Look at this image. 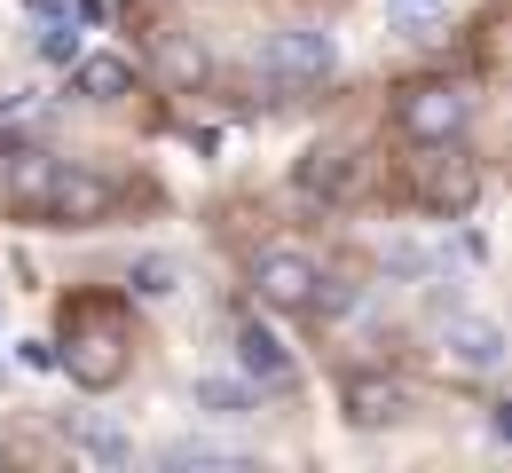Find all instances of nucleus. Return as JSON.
Segmentation results:
<instances>
[{
    "label": "nucleus",
    "instance_id": "nucleus-15",
    "mask_svg": "<svg viewBox=\"0 0 512 473\" xmlns=\"http://www.w3.org/2000/svg\"><path fill=\"white\" fill-rule=\"evenodd\" d=\"M174 284H182V276H174V261H166V253H142V261H134V276H127L134 300H174Z\"/></svg>",
    "mask_w": 512,
    "mask_h": 473
},
{
    "label": "nucleus",
    "instance_id": "nucleus-6",
    "mask_svg": "<svg viewBox=\"0 0 512 473\" xmlns=\"http://www.w3.org/2000/svg\"><path fill=\"white\" fill-rule=\"evenodd\" d=\"M449 363H465V371H505V332H497L489 316H473V308H449Z\"/></svg>",
    "mask_w": 512,
    "mask_h": 473
},
{
    "label": "nucleus",
    "instance_id": "nucleus-8",
    "mask_svg": "<svg viewBox=\"0 0 512 473\" xmlns=\"http://www.w3.org/2000/svg\"><path fill=\"white\" fill-rule=\"evenodd\" d=\"M434 150H442V142H434ZM418 190H426V205H434V213H473L481 174H473L457 150H442V158H426V182H418Z\"/></svg>",
    "mask_w": 512,
    "mask_h": 473
},
{
    "label": "nucleus",
    "instance_id": "nucleus-3",
    "mask_svg": "<svg viewBox=\"0 0 512 473\" xmlns=\"http://www.w3.org/2000/svg\"><path fill=\"white\" fill-rule=\"evenodd\" d=\"M253 284H260V300H268V308H316V261H308V253H284V245H276V253H260L253 261Z\"/></svg>",
    "mask_w": 512,
    "mask_h": 473
},
{
    "label": "nucleus",
    "instance_id": "nucleus-11",
    "mask_svg": "<svg viewBox=\"0 0 512 473\" xmlns=\"http://www.w3.org/2000/svg\"><path fill=\"white\" fill-rule=\"evenodd\" d=\"M190 403L205 410V418H221V426H245V418H260V395L245 387V379H190Z\"/></svg>",
    "mask_w": 512,
    "mask_h": 473
},
{
    "label": "nucleus",
    "instance_id": "nucleus-16",
    "mask_svg": "<svg viewBox=\"0 0 512 473\" xmlns=\"http://www.w3.org/2000/svg\"><path fill=\"white\" fill-rule=\"evenodd\" d=\"M71 371H79L87 387H111V379H119V347H111V339H87V347L71 355Z\"/></svg>",
    "mask_w": 512,
    "mask_h": 473
},
{
    "label": "nucleus",
    "instance_id": "nucleus-13",
    "mask_svg": "<svg viewBox=\"0 0 512 473\" xmlns=\"http://www.w3.org/2000/svg\"><path fill=\"white\" fill-rule=\"evenodd\" d=\"M71 87H79L87 103H119V95L134 87V71H127V56H79Z\"/></svg>",
    "mask_w": 512,
    "mask_h": 473
},
{
    "label": "nucleus",
    "instance_id": "nucleus-12",
    "mask_svg": "<svg viewBox=\"0 0 512 473\" xmlns=\"http://www.w3.org/2000/svg\"><path fill=\"white\" fill-rule=\"evenodd\" d=\"M111 205V182H95V174H71L56 166V190H48V221H95Z\"/></svg>",
    "mask_w": 512,
    "mask_h": 473
},
{
    "label": "nucleus",
    "instance_id": "nucleus-10",
    "mask_svg": "<svg viewBox=\"0 0 512 473\" xmlns=\"http://www.w3.org/2000/svg\"><path fill=\"white\" fill-rule=\"evenodd\" d=\"M158 466L166 473H245L253 458L229 450V442H213V434H174V442L158 450Z\"/></svg>",
    "mask_w": 512,
    "mask_h": 473
},
{
    "label": "nucleus",
    "instance_id": "nucleus-7",
    "mask_svg": "<svg viewBox=\"0 0 512 473\" xmlns=\"http://www.w3.org/2000/svg\"><path fill=\"white\" fill-rule=\"evenodd\" d=\"M237 363H245V379L268 387V395H284V387L300 379V371H292V355H284V339L268 332V324H245V332H237Z\"/></svg>",
    "mask_w": 512,
    "mask_h": 473
},
{
    "label": "nucleus",
    "instance_id": "nucleus-4",
    "mask_svg": "<svg viewBox=\"0 0 512 473\" xmlns=\"http://www.w3.org/2000/svg\"><path fill=\"white\" fill-rule=\"evenodd\" d=\"M56 434H64L79 458H95V466H134V434L119 418H103V410H64Z\"/></svg>",
    "mask_w": 512,
    "mask_h": 473
},
{
    "label": "nucleus",
    "instance_id": "nucleus-14",
    "mask_svg": "<svg viewBox=\"0 0 512 473\" xmlns=\"http://www.w3.org/2000/svg\"><path fill=\"white\" fill-rule=\"evenodd\" d=\"M347 182H355V166H347L339 150H316V158L300 166V190H308V198H347Z\"/></svg>",
    "mask_w": 512,
    "mask_h": 473
},
{
    "label": "nucleus",
    "instance_id": "nucleus-20",
    "mask_svg": "<svg viewBox=\"0 0 512 473\" xmlns=\"http://www.w3.org/2000/svg\"><path fill=\"white\" fill-rule=\"evenodd\" d=\"M410 8H426V0H410Z\"/></svg>",
    "mask_w": 512,
    "mask_h": 473
},
{
    "label": "nucleus",
    "instance_id": "nucleus-9",
    "mask_svg": "<svg viewBox=\"0 0 512 473\" xmlns=\"http://www.w3.org/2000/svg\"><path fill=\"white\" fill-rule=\"evenodd\" d=\"M339 403H347L355 426H386V418H402L410 395H402L394 379H379V371H347V379H339Z\"/></svg>",
    "mask_w": 512,
    "mask_h": 473
},
{
    "label": "nucleus",
    "instance_id": "nucleus-18",
    "mask_svg": "<svg viewBox=\"0 0 512 473\" xmlns=\"http://www.w3.org/2000/svg\"><path fill=\"white\" fill-rule=\"evenodd\" d=\"M40 56H48V64H79V56H87V48H79V32H71L64 16H56V24H48V32H40Z\"/></svg>",
    "mask_w": 512,
    "mask_h": 473
},
{
    "label": "nucleus",
    "instance_id": "nucleus-2",
    "mask_svg": "<svg viewBox=\"0 0 512 473\" xmlns=\"http://www.w3.org/2000/svg\"><path fill=\"white\" fill-rule=\"evenodd\" d=\"M465 119H473V95H457V87H410V95H402V111H394V127H402L410 142H426V150L449 142Z\"/></svg>",
    "mask_w": 512,
    "mask_h": 473
},
{
    "label": "nucleus",
    "instance_id": "nucleus-17",
    "mask_svg": "<svg viewBox=\"0 0 512 473\" xmlns=\"http://www.w3.org/2000/svg\"><path fill=\"white\" fill-rule=\"evenodd\" d=\"M166 79H174V87H197V79H205V48L174 40V48H166Z\"/></svg>",
    "mask_w": 512,
    "mask_h": 473
},
{
    "label": "nucleus",
    "instance_id": "nucleus-5",
    "mask_svg": "<svg viewBox=\"0 0 512 473\" xmlns=\"http://www.w3.org/2000/svg\"><path fill=\"white\" fill-rule=\"evenodd\" d=\"M56 166H64V158H48V150H8V166H0V198H8V213H48Z\"/></svg>",
    "mask_w": 512,
    "mask_h": 473
},
{
    "label": "nucleus",
    "instance_id": "nucleus-19",
    "mask_svg": "<svg viewBox=\"0 0 512 473\" xmlns=\"http://www.w3.org/2000/svg\"><path fill=\"white\" fill-rule=\"evenodd\" d=\"M426 261H434V253H426V245H410V237H394V245H386V269H394V276H426Z\"/></svg>",
    "mask_w": 512,
    "mask_h": 473
},
{
    "label": "nucleus",
    "instance_id": "nucleus-1",
    "mask_svg": "<svg viewBox=\"0 0 512 473\" xmlns=\"http://www.w3.org/2000/svg\"><path fill=\"white\" fill-rule=\"evenodd\" d=\"M260 64H268L276 87H316V79H331V64H339V40L316 32V24H284V32H268Z\"/></svg>",
    "mask_w": 512,
    "mask_h": 473
}]
</instances>
